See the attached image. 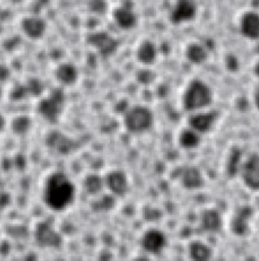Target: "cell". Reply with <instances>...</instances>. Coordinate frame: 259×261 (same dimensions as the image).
Returning a JSON list of instances; mask_svg holds the SVG:
<instances>
[{
    "instance_id": "cell-1",
    "label": "cell",
    "mask_w": 259,
    "mask_h": 261,
    "mask_svg": "<svg viewBox=\"0 0 259 261\" xmlns=\"http://www.w3.org/2000/svg\"><path fill=\"white\" fill-rule=\"evenodd\" d=\"M42 196L48 208L53 211H63L74 201L75 186L64 172L54 171L46 178Z\"/></svg>"
},
{
    "instance_id": "cell-2",
    "label": "cell",
    "mask_w": 259,
    "mask_h": 261,
    "mask_svg": "<svg viewBox=\"0 0 259 261\" xmlns=\"http://www.w3.org/2000/svg\"><path fill=\"white\" fill-rule=\"evenodd\" d=\"M210 87L201 80H193L187 86L183 95V106L187 111L196 112L209 106L212 102Z\"/></svg>"
},
{
    "instance_id": "cell-3",
    "label": "cell",
    "mask_w": 259,
    "mask_h": 261,
    "mask_svg": "<svg viewBox=\"0 0 259 261\" xmlns=\"http://www.w3.org/2000/svg\"><path fill=\"white\" fill-rule=\"evenodd\" d=\"M65 102V93L61 89H53L47 96L41 98L37 106V111L44 119L55 121L63 113Z\"/></svg>"
},
{
    "instance_id": "cell-4",
    "label": "cell",
    "mask_w": 259,
    "mask_h": 261,
    "mask_svg": "<svg viewBox=\"0 0 259 261\" xmlns=\"http://www.w3.org/2000/svg\"><path fill=\"white\" fill-rule=\"evenodd\" d=\"M152 111L141 105L127 108L123 114V124L125 128L134 134H140L148 130L153 124Z\"/></svg>"
},
{
    "instance_id": "cell-5",
    "label": "cell",
    "mask_w": 259,
    "mask_h": 261,
    "mask_svg": "<svg viewBox=\"0 0 259 261\" xmlns=\"http://www.w3.org/2000/svg\"><path fill=\"white\" fill-rule=\"evenodd\" d=\"M239 174L247 188L259 191V154H252L243 160Z\"/></svg>"
},
{
    "instance_id": "cell-6",
    "label": "cell",
    "mask_w": 259,
    "mask_h": 261,
    "mask_svg": "<svg viewBox=\"0 0 259 261\" xmlns=\"http://www.w3.org/2000/svg\"><path fill=\"white\" fill-rule=\"evenodd\" d=\"M34 237L37 243L45 248H56L62 242L61 236L46 221H41L35 226Z\"/></svg>"
},
{
    "instance_id": "cell-7",
    "label": "cell",
    "mask_w": 259,
    "mask_h": 261,
    "mask_svg": "<svg viewBox=\"0 0 259 261\" xmlns=\"http://www.w3.org/2000/svg\"><path fill=\"white\" fill-rule=\"evenodd\" d=\"M217 120V113L215 111L194 112L188 119V124L191 128L198 132L200 135L209 132Z\"/></svg>"
},
{
    "instance_id": "cell-8",
    "label": "cell",
    "mask_w": 259,
    "mask_h": 261,
    "mask_svg": "<svg viewBox=\"0 0 259 261\" xmlns=\"http://www.w3.org/2000/svg\"><path fill=\"white\" fill-rule=\"evenodd\" d=\"M166 246V237L159 229H149L145 231L142 238L143 249L150 254H158Z\"/></svg>"
},
{
    "instance_id": "cell-9",
    "label": "cell",
    "mask_w": 259,
    "mask_h": 261,
    "mask_svg": "<svg viewBox=\"0 0 259 261\" xmlns=\"http://www.w3.org/2000/svg\"><path fill=\"white\" fill-rule=\"evenodd\" d=\"M104 186L114 196H123L128 190V180L126 175L119 170H113L106 174Z\"/></svg>"
},
{
    "instance_id": "cell-10",
    "label": "cell",
    "mask_w": 259,
    "mask_h": 261,
    "mask_svg": "<svg viewBox=\"0 0 259 261\" xmlns=\"http://www.w3.org/2000/svg\"><path fill=\"white\" fill-rule=\"evenodd\" d=\"M182 186L188 190H197L203 187L204 177L196 166H186L178 175Z\"/></svg>"
},
{
    "instance_id": "cell-11",
    "label": "cell",
    "mask_w": 259,
    "mask_h": 261,
    "mask_svg": "<svg viewBox=\"0 0 259 261\" xmlns=\"http://www.w3.org/2000/svg\"><path fill=\"white\" fill-rule=\"evenodd\" d=\"M55 79L63 86H71L79 79V70L71 63H61L54 71Z\"/></svg>"
},
{
    "instance_id": "cell-12",
    "label": "cell",
    "mask_w": 259,
    "mask_h": 261,
    "mask_svg": "<svg viewBox=\"0 0 259 261\" xmlns=\"http://www.w3.org/2000/svg\"><path fill=\"white\" fill-rule=\"evenodd\" d=\"M90 43L103 56H109L113 54L117 48V42L105 34L93 36L90 40Z\"/></svg>"
},
{
    "instance_id": "cell-13",
    "label": "cell",
    "mask_w": 259,
    "mask_h": 261,
    "mask_svg": "<svg viewBox=\"0 0 259 261\" xmlns=\"http://www.w3.org/2000/svg\"><path fill=\"white\" fill-rule=\"evenodd\" d=\"M241 32L249 39H259V15L254 12L245 14L241 20Z\"/></svg>"
},
{
    "instance_id": "cell-14",
    "label": "cell",
    "mask_w": 259,
    "mask_h": 261,
    "mask_svg": "<svg viewBox=\"0 0 259 261\" xmlns=\"http://www.w3.org/2000/svg\"><path fill=\"white\" fill-rule=\"evenodd\" d=\"M48 145L58 153H69L72 149V141L60 132H51L47 138Z\"/></svg>"
},
{
    "instance_id": "cell-15",
    "label": "cell",
    "mask_w": 259,
    "mask_h": 261,
    "mask_svg": "<svg viewBox=\"0 0 259 261\" xmlns=\"http://www.w3.org/2000/svg\"><path fill=\"white\" fill-rule=\"evenodd\" d=\"M201 225L208 232H217L222 227V218L218 211L207 209L201 215Z\"/></svg>"
},
{
    "instance_id": "cell-16",
    "label": "cell",
    "mask_w": 259,
    "mask_h": 261,
    "mask_svg": "<svg viewBox=\"0 0 259 261\" xmlns=\"http://www.w3.org/2000/svg\"><path fill=\"white\" fill-rule=\"evenodd\" d=\"M251 215V211L249 208H242L236 216L231 219V230L238 236H244L247 233L249 228V218Z\"/></svg>"
},
{
    "instance_id": "cell-17",
    "label": "cell",
    "mask_w": 259,
    "mask_h": 261,
    "mask_svg": "<svg viewBox=\"0 0 259 261\" xmlns=\"http://www.w3.org/2000/svg\"><path fill=\"white\" fill-rule=\"evenodd\" d=\"M178 144L184 149H194L200 144V134L190 126L184 128L178 135Z\"/></svg>"
},
{
    "instance_id": "cell-18",
    "label": "cell",
    "mask_w": 259,
    "mask_h": 261,
    "mask_svg": "<svg viewBox=\"0 0 259 261\" xmlns=\"http://www.w3.org/2000/svg\"><path fill=\"white\" fill-rule=\"evenodd\" d=\"M157 50L150 42H144L137 51V58L143 64H151L156 60Z\"/></svg>"
},
{
    "instance_id": "cell-19",
    "label": "cell",
    "mask_w": 259,
    "mask_h": 261,
    "mask_svg": "<svg viewBox=\"0 0 259 261\" xmlns=\"http://www.w3.org/2000/svg\"><path fill=\"white\" fill-rule=\"evenodd\" d=\"M193 14L194 8L191 2H189L188 0H182L177 3V6L173 11L172 19L174 22H182L192 18Z\"/></svg>"
},
{
    "instance_id": "cell-20",
    "label": "cell",
    "mask_w": 259,
    "mask_h": 261,
    "mask_svg": "<svg viewBox=\"0 0 259 261\" xmlns=\"http://www.w3.org/2000/svg\"><path fill=\"white\" fill-rule=\"evenodd\" d=\"M189 255L194 260H207L211 256V250L205 243L195 241L189 246Z\"/></svg>"
},
{
    "instance_id": "cell-21",
    "label": "cell",
    "mask_w": 259,
    "mask_h": 261,
    "mask_svg": "<svg viewBox=\"0 0 259 261\" xmlns=\"http://www.w3.org/2000/svg\"><path fill=\"white\" fill-rule=\"evenodd\" d=\"M186 56L190 62L194 64H201L206 61L208 57L207 50L199 44H192L188 47Z\"/></svg>"
},
{
    "instance_id": "cell-22",
    "label": "cell",
    "mask_w": 259,
    "mask_h": 261,
    "mask_svg": "<svg viewBox=\"0 0 259 261\" xmlns=\"http://www.w3.org/2000/svg\"><path fill=\"white\" fill-rule=\"evenodd\" d=\"M242 162V152L239 149H232L226 161V172L230 176L239 174Z\"/></svg>"
},
{
    "instance_id": "cell-23",
    "label": "cell",
    "mask_w": 259,
    "mask_h": 261,
    "mask_svg": "<svg viewBox=\"0 0 259 261\" xmlns=\"http://www.w3.org/2000/svg\"><path fill=\"white\" fill-rule=\"evenodd\" d=\"M104 186V179L97 174H89L84 180V188L88 194L96 195L100 193Z\"/></svg>"
},
{
    "instance_id": "cell-24",
    "label": "cell",
    "mask_w": 259,
    "mask_h": 261,
    "mask_svg": "<svg viewBox=\"0 0 259 261\" xmlns=\"http://www.w3.org/2000/svg\"><path fill=\"white\" fill-rule=\"evenodd\" d=\"M32 127V119L27 115H19L11 121V129L17 135L27 134Z\"/></svg>"
},
{
    "instance_id": "cell-25",
    "label": "cell",
    "mask_w": 259,
    "mask_h": 261,
    "mask_svg": "<svg viewBox=\"0 0 259 261\" xmlns=\"http://www.w3.org/2000/svg\"><path fill=\"white\" fill-rule=\"evenodd\" d=\"M116 19H117V22L120 27L124 28V29H128V28H132L134 24H135V15L128 11V10H120L118 13H117V16H116Z\"/></svg>"
},
{
    "instance_id": "cell-26",
    "label": "cell",
    "mask_w": 259,
    "mask_h": 261,
    "mask_svg": "<svg viewBox=\"0 0 259 261\" xmlns=\"http://www.w3.org/2000/svg\"><path fill=\"white\" fill-rule=\"evenodd\" d=\"M27 91L29 94L33 96H39L42 93L43 90V85L40 81L38 80H31L27 85H25Z\"/></svg>"
},
{
    "instance_id": "cell-27",
    "label": "cell",
    "mask_w": 259,
    "mask_h": 261,
    "mask_svg": "<svg viewBox=\"0 0 259 261\" xmlns=\"http://www.w3.org/2000/svg\"><path fill=\"white\" fill-rule=\"evenodd\" d=\"M254 103H255V106L259 109V85L254 92Z\"/></svg>"
},
{
    "instance_id": "cell-28",
    "label": "cell",
    "mask_w": 259,
    "mask_h": 261,
    "mask_svg": "<svg viewBox=\"0 0 259 261\" xmlns=\"http://www.w3.org/2000/svg\"><path fill=\"white\" fill-rule=\"evenodd\" d=\"M4 126H5V118H4V116L0 113V132L4 128Z\"/></svg>"
},
{
    "instance_id": "cell-29",
    "label": "cell",
    "mask_w": 259,
    "mask_h": 261,
    "mask_svg": "<svg viewBox=\"0 0 259 261\" xmlns=\"http://www.w3.org/2000/svg\"><path fill=\"white\" fill-rule=\"evenodd\" d=\"M254 72H255V74H256V76L258 77V80H259V61L256 63V65H255V68H254Z\"/></svg>"
}]
</instances>
